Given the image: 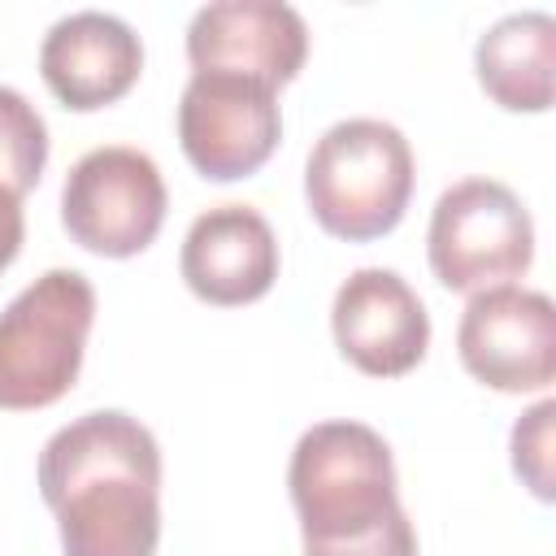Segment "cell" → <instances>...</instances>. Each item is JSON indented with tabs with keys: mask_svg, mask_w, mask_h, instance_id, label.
Here are the masks:
<instances>
[{
	"mask_svg": "<svg viewBox=\"0 0 556 556\" xmlns=\"http://www.w3.org/2000/svg\"><path fill=\"white\" fill-rule=\"evenodd\" d=\"M39 495L65 556H156L161 447L139 417L96 408L61 426L39 452Z\"/></svg>",
	"mask_w": 556,
	"mask_h": 556,
	"instance_id": "cell-1",
	"label": "cell"
},
{
	"mask_svg": "<svg viewBox=\"0 0 556 556\" xmlns=\"http://www.w3.org/2000/svg\"><path fill=\"white\" fill-rule=\"evenodd\" d=\"M313 222L348 243L382 239L413 200V148L382 117H343L321 130L304 165Z\"/></svg>",
	"mask_w": 556,
	"mask_h": 556,
	"instance_id": "cell-2",
	"label": "cell"
},
{
	"mask_svg": "<svg viewBox=\"0 0 556 556\" xmlns=\"http://www.w3.org/2000/svg\"><path fill=\"white\" fill-rule=\"evenodd\" d=\"M287 486L304 543H343L369 534L400 508L391 447L365 421L308 426L295 439Z\"/></svg>",
	"mask_w": 556,
	"mask_h": 556,
	"instance_id": "cell-3",
	"label": "cell"
},
{
	"mask_svg": "<svg viewBox=\"0 0 556 556\" xmlns=\"http://www.w3.org/2000/svg\"><path fill=\"white\" fill-rule=\"evenodd\" d=\"M96 326V287L78 269H48L0 313V408L30 413L74 391Z\"/></svg>",
	"mask_w": 556,
	"mask_h": 556,
	"instance_id": "cell-4",
	"label": "cell"
},
{
	"mask_svg": "<svg viewBox=\"0 0 556 556\" xmlns=\"http://www.w3.org/2000/svg\"><path fill=\"white\" fill-rule=\"evenodd\" d=\"M426 256L447 291L473 295L508 287L534 261V222L513 187L495 178H460L430 208Z\"/></svg>",
	"mask_w": 556,
	"mask_h": 556,
	"instance_id": "cell-5",
	"label": "cell"
},
{
	"mask_svg": "<svg viewBox=\"0 0 556 556\" xmlns=\"http://www.w3.org/2000/svg\"><path fill=\"white\" fill-rule=\"evenodd\" d=\"M169 191L156 161L130 143L83 152L61 182L65 235L109 261L139 256L165 226Z\"/></svg>",
	"mask_w": 556,
	"mask_h": 556,
	"instance_id": "cell-6",
	"label": "cell"
},
{
	"mask_svg": "<svg viewBox=\"0 0 556 556\" xmlns=\"http://www.w3.org/2000/svg\"><path fill=\"white\" fill-rule=\"evenodd\" d=\"M282 139L278 96L265 83L239 74L195 70L178 100L182 156L213 182L256 174Z\"/></svg>",
	"mask_w": 556,
	"mask_h": 556,
	"instance_id": "cell-7",
	"label": "cell"
},
{
	"mask_svg": "<svg viewBox=\"0 0 556 556\" xmlns=\"http://www.w3.org/2000/svg\"><path fill=\"white\" fill-rule=\"evenodd\" d=\"M456 352L469 378L504 395L547 391L556 378V308L530 287L473 291L460 326Z\"/></svg>",
	"mask_w": 556,
	"mask_h": 556,
	"instance_id": "cell-8",
	"label": "cell"
},
{
	"mask_svg": "<svg viewBox=\"0 0 556 556\" xmlns=\"http://www.w3.org/2000/svg\"><path fill=\"white\" fill-rule=\"evenodd\" d=\"M334 348L369 378H400L421 365L430 348V313L421 295L382 265L352 269L330 304Z\"/></svg>",
	"mask_w": 556,
	"mask_h": 556,
	"instance_id": "cell-9",
	"label": "cell"
},
{
	"mask_svg": "<svg viewBox=\"0 0 556 556\" xmlns=\"http://www.w3.org/2000/svg\"><path fill=\"white\" fill-rule=\"evenodd\" d=\"M308 56V26L282 0H213L187 26L191 74H239L265 87H287Z\"/></svg>",
	"mask_w": 556,
	"mask_h": 556,
	"instance_id": "cell-10",
	"label": "cell"
},
{
	"mask_svg": "<svg viewBox=\"0 0 556 556\" xmlns=\"http://www.w3.org/2000/svg\"><path fill=\"white\" fill-rule=\"evenodd\" d=\"M39 74L65 109L91 113L122 100L139 83L143 43L117 13L78 9L48 26L39 43Z\"/></svg>",
	"mask_w": 556,
	"mask_h": 556,
	"instance_id": "cell-11",
	"label": "cell"
},
{
	"mask_svg": "<svg viewBox=\"0 0 556 556\" xmlns=\"http://www.w3.org/2000/svg\"><path fill=\"white\" fill-rule=\"evenodd\" d=\"M178 274L187 291L217 308H239L261 300L278 278V239L274 226L252 204H213L204 208L182 239Z\"/></svg>",
	"mask_w": 556,
	"mask_h": 556,
	"instance_id": "cell-12",
	"label": "cell"
},
{
	"mask_svg": "<svg viewBox=\"0 0 556 556\" xmlns=\"http://www.w3.org/2000/svg\"><path fill=\"white\" fill-rule=\"evenodd\" d=\"M552 65H556V17L543 9L504 13L478 35L473 48L478 87L508 113L552 109Z\"/></svg>",
	"mask_w": 556,
	"mask_h": 556,
	"instance_id": "cell-13",
	"label": "cell"
},
{
	"mask_svg": "<svg viewBox=\"0 0 556 556\" xmlns=\"http://www.w3.org/2000/svg\"><path fill=\"white\" fill-rule=\"evenodd\" d=\"M43 165H48V122L22 91L0 87V187L22 200L43 178Z\"/></svg>",
	"mask_w": 556,
	"mask_h": 556,
	"instance_id": "cell-14",
	"label": "cell"
},
{
	"mask_svg": "<svg viewBox=\"0 0 556 556\" xmlns=\"http://www.w3.org/2000/svg\"><path fill=\"white\" fill-rule=\"evenodd\" d=\"M552 426H556V400H539L534 408H526L513 426L508 439V456H513V473L521 478V486L534 500H552L556 495V478H552Z\"/></svg>",
	"mask_w": 556,
	"mask_h": 556,
	"instance_id": "cell-15",
	"label": "cell"
},
{
	"mask_svg": "<svg viewBox=\"0 0 556 556\" xmlns=\"http://www.w3.org/2000/svg\"><path fill=\"white\" fill-rule=\"evenodd\" d=\"M304 556H417V530L400 504L369 534H356L343 543H304Z\"/></svg>",
	"mask_w": 556,
	"mask_h": 556,
	"instance_id": "cell-16",
	"label": "cell"
},
{
	"mask_svg": "<svg viewBox=\"0 0 556 556\" xmlns=\"http://www.w3.org/2000/svg\"><path fill=\"white\" fill-rule=\"evenodd\" d=\"M22 235H26V217H22V200L13 191L0 187V269L13 265V256L22 252Z\"/></svg>",
	"mask_w": 556,
	"mask_h": 556,
	"instance_id": "cell-17",
	"label": "cell"
}]
</instances>
